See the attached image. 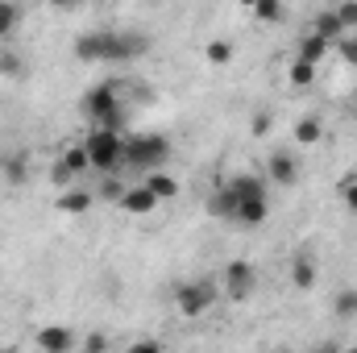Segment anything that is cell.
<instances>
[{
    "instance_id": "6da1fadb",
    "label": "cell",
    "mask_w": 357,
    "mask_h": 353,
    "mask_svg": "<svg viewBox=\"0 0 357 353\" xmlns=\"http://www.w3.org/2000/svg\"><path fill=\"white\" fill-rule=\"evenodd\" d=\"M146 50H150V38L129 29H91L75 38V59L84 63H129Z\"/></svg>"
},
{
    "instance_id": "7a4b0ae2",
    "label": "cell",
    "mask_w": 357,
    "mask_h": 353,
    "mask_svg": "<svg viewBox=\"0 0 357 353\" xmlns=\"http://www.w3.org/2000/svg\"><path fill=\"white\" fill-rule=\"evenodd\" d=\"M229 195H233V220L254 229L270 216V191H266V179L262 175H233L229 183Z\"/></svg>"
},
{
    "instance_id": "3957f363",
    "label": "cell",
    "mask_w": 357,
    "mask_h": 353,
    "mask_svg": "<svg viewBox=\"0 0 357 353\" xmlns=\"http://www.w3.org/2000/svg\"><path fill=\"white\" fill-rule=\"evenodd\" d=\"M167 163H171V142H167L162 133H137V137L125 142V167L154 175V171H162Z\"/></svg>"
},
{
    "instance_id": "277c9868",
    "label": "cell",
    "mask_w": 357,
    "mask_h": 353,
    "mask_svg": "<svg viewBox=\"0 0 357 353\" xmlns=\"http://www.w3.org/2000/svg\"><path fill=\"white\" fill-rule=\"evenodd\" d=\"M84 150H88L91 171H100V175H112L125 167V137L116 129H91Z\"/></svg>"
},
{
    "instance_id": "5b68a950",
    "label": "cell",
    "mask_w": 357,
    "mask_h": 353,
    "mask_svg": "<svg viewBox=\"0 0 357 353\" xmlns=\"http://www.w3.org/2000/svg\"><path fill=\"white\" fill-rule=\"evenodd\" d=\"M84 112L96 121V129H116L125 125V112H121V88L116 84H100L84 96Z\"/></svg>"
},
{
    "instance_id": "8992f818",
    "label": "cell",
    "mask_w": 357,
    "mask_h": 353,
    "mask_svg": "<svg viewBox=\"0 0 357 353\" xmlns=\"http://www.w3.org/2000/svg\"><path fill=\"white\" fill-rule=\"evenodd\" d=\"M216 303V283L212 278H187L175 287V308L183 320H199L204 312H212Z\"/></svg>"
},
{
    "instance_id": "52a82bcc",
    "label": "cell",
    "mask_w": 357,
    "mask_h": 353,
    "mask_svg": "<svg viewBox=\"0 0 357 353\" xmlns=\"http://www.w3.org/2000/svg\"><path fill=\"white\" fill-rule=\"evenodd\" d=\"M254 287H258V266L250 258H233L225 266V291H229L233 303H245L254 295Z\"/></svg>"
},
{
    "instance_id": "ba28073f",
    "label": "cell",
    "mask_w": 357,
    "mask_h": 353,
    "mask_svg": "<svg viewBox=\"0 0 357 353\" xmlns=\"http://www.w3.org/2000/svg\"><path fill=\"white\" fill-rule=\"evenodd\" d=\"M266 179H270V183H278V187L299 183V158H295V154H287V150H274V154L266 158Z\"/></svg>"
},
{
    "instance_id": "9c48e42d",
    "label": "cell",
    "mask_w": 357,
    "mask_h": 353,
    "mask_svg": "<svg viewBox=\"0 0 357 353\" xmlns=\"http://www.w3.org/2000/svg\"><path fill=\"white\" fill-rule=\"evenodd\" d=\"M38 350L42 353H71L75 350V333L67 329V324H46V329H38Z\"/></svg>"
},
{
    "instance_id": "30bf717a",
    "label": "cell",
    "mask_w": 357,
    "mask_h": 353,
    "mask_svg": "<svg viewBox=\"0 0 357 353\" xmlns=\"http://www.w3.org/2000/svg\"><path fill=\"white\" fill-rule=\"evenodd\" d=\"M121 208H125L129 216H150V212L158 208V200L150 195V187H146V183H137V187H129V191H125Z\"/></svg>"
},
{
    "instance_id": "8fae6325",
    "label": "cell",
    "mask_w": 357,
    "mask_h": 353,
    "mask_svg": "<svg viewBox=\"0 0 357 353\" xmlns=\"http://www.w3.org/2000/svg\"><path fill=\"white\" fill-rule=\"evenodd\" d=\"M307 33H316V38H324V42H341L345 29H341V21H337V8H320V13L312 17V29H307Z\"/></svg>"
},
{
    "instance_id": "7c38bea8",
    "label": "cell",
    "mask_w": 357,
    "mask_h": 353,
    "mask_svg": "<svg viewBox=\"0 0 357 353\" xmlns=\"http://www.w3.org/2000/svg\"><path fill=\"white\" fill-rule=\"evenodd\" d=\"M316 278H320L316 258H312V254H295V262H291V283H295L299 291H312V287H316Z\"/></svg>"
},
{
    "instance_id": "4fadbf2b",
    "label": "cell",
    "mask_w": 357,
    "mask_h": 353,
    "mask_svg": "<svg viewBox=\"0 0 357 353\" xmlns=\"http://www.w3.org/2000/svg\"><path fill=\"white\" fill-rule=\"evenodd\" d=\"M146 187H150V195L158 200V204H167V200H178V179L167 175V171H154V175L142 179Z\"/></svg>"
},
{
    "instance_id": "5bb4252c",
    "label": "cell",
    "mask_w": 357,
    "mask_h": 353,
    "mask_svg": "<svg viewBox=\"0 0 357 353\" xmlns=\"http://www.w3.org/2000/svg\"><path fill=\"white\" fill-rule=\"evenodd\" d=\"M91 191H84V187H67L63 195H59V212H67V216H79V212H88L91 208Z\"/></svg>"
},
{
    "instance_id": "9a60e30c",
    "label": "cell",
    "mask_w": 357,
    "mask_h": 353,
    "mask_svg": "<svg viewBox=\"0 0 357 353\" xmlns=\"http://www.w3.org/2000/svg\"><path fill=\"white\" fill-rule=\"evenodd\" d=\"M328 46H333V42H324V38H316V33H303V38H299V54H295V59H303V63L320 67V59L328 54Z\"/></svg>"
},
{
    "instance_id": "2e32d148",
    "label": "cell",
    "mask_w": 357,
    "mask_h": 353,
    "mask_svg": "<svg viewBox=\"0 0 357 353\" xmlns=\"http://www.w3.org/2000/svg\"><path fill=\"white\" fill-rule=\"evenodd\" d=\"M320 137H324V121L320 117H299L295 121V142L299 146H316Z\"/></svg>"
},
{
    "instance_id": "e0dca14e",
    "label": "cell",
    "mask_w": 357,
    "mask_h": 353,
    "mask_svg": "<svg viewBox=\"0 0 357 353\" xmlns=\"http://www.w3.org/2000/svg\"><path fill=\"white\" fill-rule=\"evenodd\" d=\"M204 59H208L212 67H229V63H233V42H225V38H212V42L204 46Z\"/></svg>"
},
{
    "instance_id": "ac0fdd59",
    "label": "cell",
    "mask_w": 357,
    "mask_h": 353,
    "mask_svg": "<svg viewBox=\"0 0 357 353\" xmlns=\"http://www.w3.org/2000/svg\"><path fill=\"white\" fill-rule=\"evenodd\" d=\"M17 25H21V8L13 0H0V42H8L17 33Z\"/></svg>"
},
{
    "instance_id": "d6986e66",
    "label": "cell",
    "mask_w": 357,
    "mask_h": 353,
    "mask_svg": "<svg viewBox=\"0 0 357 353\" xmlns=\"http://www.w3.org/2000/svg\"><path fill=\"white\" fill-rule=\"evenodd\" d=\"M59 163L67 167V175H71V179H79L84 171H91V163H88V150H84V146H71V150H67V154H63Z\"/></svg>"
},
{
    "instance_id": "ffe728a7",
    "label": "cell",
    "mask_w": 357,
    "mask_h": 353,
    "mask_svg": "<svg viewBox=\"0 0 357 353\" xmlns=\"http://www.w3.org/2000/svg\"><path fill=\"white\" fill-rule=\"evenodd\" d=\"M287 80H291V88H307V84L316 80V67H312V63H303V59H295V63H291V71H287Z\"/></svg>"
},
{
    "instance_id": "44dd1931",
    "label": "cell",
    "mask_w": 357,
    "mask_h": 353,
    "mask_svg": "<svg viewBox=\"0 0 357 353\" xmlns=\"http://www.w3.org/2000/svg\"><path fill=\"white\" fill-rule=\"evenodd\" d=\"M254 17L274 25V21H282V17H287V4H278V0H258V4H254Z\"/></svg>"
},
{
    "instance_id": "7402d4cb",
    "label": "cell",
    "mask_w": 357,
    "mask_h": 353,
    "mask_svg": "<svg viewBox=\"0 0 357 353\" xmlns=\"http://www.w3.org/2000/svg\"><path fill=\"white\" fill-rule=\"evenodd\" d=\"M337 54H341L345 67H357V33H345V38L337 42Z\"/></svg>"
},
{
    "instance_id": "603a6c76",
    "label": "cell",
    "mask_w": 357,
    "mask_h": 353,
    "mask_svg": "<svg viewBox=\"0 0 357 353\" xmlns=\"http://www.w3.org/2000/svg\"><path fill=\"white\" fill-rule=\"evenodd\" d=\"M4 179L21 187V183L29 179V171H25V158H8V163H4Z\"/></svg>"
},
{
    "instance_id": "cb8c5ba5",
    "label": "cell",
    "mask_w": 357,
    "mask_h": 353,
    "mask_svg": "<svg viewBox=\"0 0 357 353\" xmlns=\"http://www.w3.org/2000/svg\"><path fill=\"white\" fill-rule=\"evenodd\" d=\"M21 71H25L21 54H13V50H0V75H21Z\"/></svg>"
},
{
    "instance_id": "d4e9b609",
    "label": "cell",
    "mask_w": 357,
    "mask_h": 353,
    "mask_svg": "<svg viewBox=\"0 0 357 353\" xmlns=\"http://www.w3.org/2000/svg\"><path fill=\"white\" fill-rule=\"evenodd\" d=\"M337 21H341V29L345 33H354L357 29V4L349 0V4H337Z\"/></svg>"
},
{
    "instance_id": "484cf974",
    "label": "cell",
    "mask_w": 357,
    "mask_h": 353,
    "mask_svg": "<svg viewBox=\"0 0 357 353\" xmlns=\"http://www.w3.org/2000/svg\"><path fill=\"white\" fill-rule=\"evenodd\" d=\"M333 312H337V316H354L357 312V291H341L337 303H333Z\"/></svg>"
},
{
    "instance_id": "4316f807",
    "label": "cell",
    "mask_w": 357,
    "mask_h": 353,
    "mask_svg": "<svg viewBox=\"0 0 357 353\" xmlns=\"http://www.w3.org/2000/svg\"><path fill=\"white\" fill-rule=\"evenodd\" d=\"M125 191H129V187H121L112 175H104V183H100V195H104V200H116V204H121V200H125Z\"/></svg>"
},
{
    "instance_id": "83f0119b",
    "label": "cell",
    "mask_w": 357,
    "mask_h": 353,
    "mask_svg": "<svg viewBox=\"0 0 357 353\" xmlns=\"http://www.w3.org/2000/svg\"><path fill=\"white\" fill-rule=\"evenodd\" d=\"M341 200H345V208H349V212H357V179L341 183Z\"/></svg>"
},
{
    "instance_id": "f1b7e54d",
    "label": "cell",
    "mask_w": 357,
    "mask_h": 353,
    "mask_svg": "<svg viewBox=\"0 0 357 353\" xmlns=\"http://www.w3.org/2000/svg\"><path fill=\"white\" fill-rule=\"evenodd\" d=\"M84 353H108V337L104 333H91L88 341H84Z\"/></svg>"
},
{
    "instance_id": "f546056e",
    "label": "cell",
    "mask_w": 357,
    "mask_h": 353,
    "mask_svg": "<svg viewBox=\"0 0 357 353\" xmlns=\"http://www.w3.org/2000/svg\"><path fill=\"white\" fill-rule=\"evenodd\" d=\"M125 353H167V350H162L158 341H133V345H129Z\"/></svg>"
},
{
    "instance_id": "4dcf8cb0",
    "label": "cell",
    "mask_w": 357,
    "mask_h": 353,
    "mask_svg": "<svg viewBox=\"0 0 357 353\" xmlns=\"http://www.w3.org/2000/svg\"><path fill=\"white\" fill-rule=\"evenodd\" d=\"M270 133V112H258L254 117V137H266Z\"/></svg>"
},
{
    "instance_id": "1f68e13d",
    "label": "cell",
    "mask_w": 357,
    "mask_h": 353,
    "mask_svg": "<svg viewBox=\"0 0 357 353\" xmlns=\"http://www.w3.org/2000/svg\"><path fill=\"white\" fill-rule=\"evenodd\" d=\"M312 353H341V345H333V341H324V345H316Z\"/></svg>"
},
{
    "instance_id": "d6a6232c",
    "label": "cell",
    "mask_w": 357,
    "mask_h": 353,
    "mask_svg": "<svg viewBox=\"0 0 357 353\" xmlns=\"http://www.w3.org/2000/svg\"><path fill=\"white\" fill-rule=\"evenodd\" d=\"M341 353H357V345H349V350H341Z\"/></svg>"
},
{
    "instance_id": "836d02e7",
    "label": "cell",
    "mask_w": 357,
    "mask_h": 353,
    "mask_svg": "<svg viewBox=\"0 0 357 353\" xmlns=\"http://www.w3.org/2000/svg\"><path fill=\"white\" fill-rule=\"evenodd\" d=\"M354 112H357V91H354Z\"/></svg>"
},
{
    "instance_id": "e575fe53",
    "label": "cell",
    "mask_w": 357,
    "mask_h": 353,
    "mask_svg": "<svg viewBox=\"0 0 357 353\" xmlns=\"http://www.w3.org/2000/svg\"><path fill=\"white\" fill-rule=\"evenodd\" d=\"M0 353H13V350H0Z\"/></svg>"
}]
</instances>
